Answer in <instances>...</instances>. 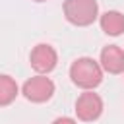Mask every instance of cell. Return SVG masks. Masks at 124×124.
<instances>
[{
  "label": "cell",
  "mask_w": 124,
  "mask_h": 124,
  "mask_svg": "<svg viewBox=\"0 0 124 124\" xmlns=\"http://www.w3.org/2000/svg\"><path fill=\"white\" fill-rule=\"evenodd\" d=\"M99 25L107 35L118 37L124 33V14L118 10H108L103 16H99Z\"/></svg>",
  "instance_id": "52a82bcc"
},
{
  "label": "cell",
  "mask_w": 124,
  "mask_h": 124,
  "mask_svg": "<svg viewBox=\"0 0 124 124\" xmlns=\"http://www.w3.org/2000/svg\"><path fill=\"white\" fill-rule=\"evenodd\" d=\"M103 68L101 64L91 56L76 58L70 66V79L74 85H78L83 91H93L103 81Z\"/></svg>",
  "instance_id": "6da1fadb"
},
{
  "label": "cell",
  "mask_w": 124,
  "mask_h": 124,
  "mask_svg": "<svg viewBox=\"0 0 124 124\" xmlns=\"http://www.w3.org/2000/svg\"><path fill=\"white\" fill-rule=\"evenodd\" d=\"M29 64L31 68L37 72V74H50L56 64H58V52L52 45L48 43H39L31 48V54H29Z\"/></svg>",
  "instance_id": "277c9868"
},
{
  "label": "cell",
  "mask_w": 124,
  "mask_h": 124,
  "mask_svg": "<svg viewBox=\"0 0 124 124\" xmlns=\"http://www.w3.org/2000/svg\"><path fill=\"white\" fill-rule=\"evenodd\" d=\"M33 2H46V0H33Z\"/></svg>",
  "instance_id": "30bf717a"
},
{
  "label": "cell",
  "mask_w": 124,
  "mask_h": 124,
  "mask_svg": "<svg viewBox=\"0 0 124 124\" xmlns=\"http://www.w3.org/2000/svg\"><path fill=\"white\" fill-rule=\"evenodd\" d=\"M64 17L76 27H87L99 19L97 0H64Z\"/></svg>",
  "instance_id": "7a4b0ae2"
},
{
  "label": "cell",
  "mask_w": 124,
  "mask_h": 124,
  "mask_svg": "<svg viewBox=\"0 0 124 124\" xmlns=\"http://www.w3.org/2000/svg\"><path fill=\"white\" fill-rule=\"evenodd\" d=\"M103 99L95 91H83L76 99V116L81 122H93L103 114Z\"/></svg>",
  "instance_id": "5b68a950"
},
{
  "label": "cell",
  "mask_w": 124,
  "mask_h": 124,
  "mask_svg": "<svg viewBox=\"0 0 124 124\" xmlns=\"http://www.w3.org/2000/svg\"><path fill=\"white\" fill-rule=\"evenodd\" d=\"M19 95V87L16 79L8 74H0V107H8Z\"/></svg>",
  "instance_id": "ba28073f"
},
{
  "label": "cell",
  "mask_w": 124,
  "mask_h": 124,
  "mask_svg": "<svg viewBox=\"0 0 124 124\" xmlns=\"http://www.w3.org/2000/svg\"><path fill=\"white\" fill-rule=\"evenodd\" d=\"M54 89H56V87H54V81H52L50 78H46V76H43V74H37V76L29 78V79L23 83L21 95H23L27 101H31V103H46V101L52 99Z\"/></svg>",
  "instance_id": "3957f363"
},
{
  "label": "cell",
  "mask_w": 124,
  "mask_h": 124,
  "mask_svg": "<svg viewBox=\"0 0 124 124\" xmlns=\"http://www.w3.org/2000/svg\"><path fill=\"white\" fill-rule=\"evenodd\" d=\"M99 64L103 68V72L108 74H122L124 72V48H120L118 45H108L101 50V58Z\"/></svg>",
  "instance_id": "8992f818"
},
{
  "label": "cell",
  "mask_w": 124,
  "mask_h": 124,
  "mask_svg": "<svg viewBox=\"0 0 124 124\" xmlns=\"http://www.w3.org/2000/svg\"><path fill=\"white\" fill-rule=\"evenodd\" d=\"M52 124H78V122L74 118H70V116H58V118L52 120Z\"/></svg>",
  "instance_id": "9c48e42d"
}]
</instances>
